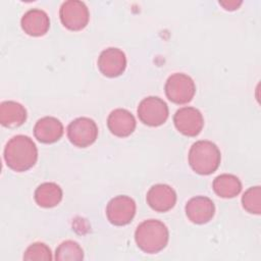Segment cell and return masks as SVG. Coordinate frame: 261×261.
<instances>
[{
    "label": "cell",
    "instance_id": "obj_16",
    "mask_svg": "<svg viewBox=\"0 0 261 261\" xmlns=\"http://www.w3.org/2000/svg\"><path fill=\"white\" fill-rule=\"evenodd\" d=\"M27 116V109L18 102L4 101L0 105V122L5 127L13 128L22 125Z\"/></svg>",
    "mask_w": 261,
    "mask_h": 261
},
{
    "label": "cell",
    "instance_id": "obj_7",
    "mask_svg": "<svg viewBox=\"0 0 261 261\" xmlns=\"http://www.w3.org/2000/svg\"><path fill=\"white\" fill-rule=\"evenodd\" d=\"M67 138L72 145L79 148L89 147L98 138L97 123L89 117H77L68 124Z\"/></svg>",
    "mask_w": 261,
    "mask_h": 261
},
{
    "label": "cell",
    "instance_id": "obj_1",
    "mask_svg": "<svg viewBox=\"0 0 261 261\" xmlns=\"http://www.w3.org/2000/svg\"><path fill=\"white\" fill-rule=\"evenodd\" d=\"M4 160L10 169L17 172L27 171L38 160V148L30 137L24 135L14 136L5 146Z\"/></svg>",
    "mask_w": 261,
    "mask_h": 261
},
{
    "label": "cell",
    "instance_id": "obj_12",
    "mask_svg": "<svg viewBox=\"0 0 261 261\" xmlns=\"http://www.w3.org/2000/svg\"><path fill=\"white\" fill-rule=\"evenodd\" d=\"M146 200L148 205L157 212H167L176 203V193L168 185L157 184L147 192Z\"/></svg>",
    "mask_w": 261,
    "mask_h": 261
},
{
    "label": "cell",
    "instance_id": "obj_5",
    "mask_svg": "<svg viewBox=\"0 0 261 261\" xmlns=\"http://www.w3.org/2000/svg\"><path fill=\"white\" fill-rule=\"evenodd\" d=\"M139 119L146 125L159 126L168 118L169 109L165 101L156 96L144 98L138 106Z\"/></svg>",
    "mask_w": 261,
    "mask_h": 261
},
{
    "label": "cell",
    "instance_id": "obj_21",
    "mask_svg": "<svg viewBox=\"0 0 261 261\" xmlns=\"http://www.w3.org/2000/svg\"><path fill=\"white\" fill-rule=\"evenodd\" d=\"M52 259L51 249L40 242L30 245L23 254V260L27 261H50Z\"/></svg>",
    "mask_w": 261,
    "mask_h": 261
},
{
    "label": "cell",
    "instance_id": "obj_10",
    "mask_svg": "<svg viewBox=\"0 0 261 261\" xmlns=\"http://www.w3.org/2000/svg\"><path fill=\"white\" fill-rule=\"evenodd\" d=\"M98 68L107 77L121 75L126 68V56L122 50L109 47L103 50L98 57Z\"/></svg>",
    "mask_w": 261,
    "mask_h": 261
},
{
    "label": "cell",
    "instance_id": "obj_13",
    "mask_svg": "<svg viewBox=\"0 0 261 261\" xmlns=\"http://www.w3.org/2000/svg\"><path fill=\"white\" fill-rule=\"evenodd\" d=\"M136 118L126 109L116 108L107 117V126L110 133L118 138L128 137L136 129Z\"/></svg>",
    "mask_w": 261,
    "mask_h": 261
},
{
    "label": "cell",
    "instance_id": "obj_17",
    "mask_svg": "<svg viewBox=\"0 0 261 261\" xmlns=\"http://www.w3.org/2000/svg\"><path fill=\"white\" fill-rule=\"evenodd\" d=\"M63 197L62 189L56 182H43L35 191L34 198L36 203L43 208L57 206Z\"/></svg>",
    "mask_w": 261,
    "mask_h": 261
},
{
    "label": "cell",
    "instance_id": "obj_19",
    "mask_svg": "<svg viewBox=\"0 0 261 261\" xmlns=\"http://www.w3.org/2000/svg\"><path fill=\"white\" fill-rule=\"evenodd\" d=\"M55 260L57 261H74L84 259V251L79 243L67 240L59 244L55 251Z\"/></svg>",
    "mask_w": 261,
    "mask_h": 261
},
{
    "label": "cell",
    "instance_id": "obj_2",
    "mask_svg": "<svg viewBox=\"0 0 261 261\" xmlns=\"http://www.w3.org/2000/svg\"><path fill=\"white\" fill-rule=\"evenodd\" d=\"M135 241L143 252L156 254L167 246L169 230L162 221L147 219L138 225L135 231Z\"/></svg>",
    "mask_w": 261,
    "mask_h": 261
},
{
    "label": "cell",
    "instance_id": "obj_14",
    "mask_svg": "<svg viewBox=\"0 0 261 261\" xmlns=\"http://www.w3.org/2000/svg\"><path fill=\"white\" fill-rule=\"evenodd\" d=\"M20 25L27 35L41 37L49 31L50 18L44 10L40 8H32L22 15Z\"/></svg>",
    "mask_w": 261,
    "mask_h": 261
},
{
    "label": "cell",
    "instance_id": "obj_15",
    "mask_svg": "<svg viewBox=\"0 0 261 261\" xmlns=\"http://www.w3.org/2000/svg\"><path fill=\"white\" fill-rule=\"evenodd\" d=\"M63 132L62 122L54 116H44L38 119L34 126L35 138L44 144H52L59 141Z\"/></svg>",
    "mask_w": 261,
    "mask_h": 261
},
{
    "label": "cell",
    "instance_id": "obj_11",
    "mask_svg": "<svg viewBox=\"0 0 261 261\" xmlns=\"http://www.w3.org/2000/svg\"><path fill=\"white\" fill-rule=\"evenodd\" d=\"M185 211L191 222L195 224H205L213 218L215 205L208 197L196 196L187 202Z\"/></svg>",
    "mask_w": 261,
    "mask_h": 261
},
{
    "label": "cell",
    "instance_id": "obj_20",
    "mask_svg": "<svg viewBox=\"0 0 261 261\" xmlns=\"http://www.w3.org/2000/svg\"><path fill=\"white\" fill-rule=\"evenodd\" d=\"M243 208L251 213L259 215L261 212V188L259 186L249 188L242 196Z\"/></svg>",
    "mask_w": 261,
    "mask_h": 261
},
{
    "label": "cell",
    "instance_id": "obj_8",
    "mask_svg": "<svg viewBox=\"0 0 261 261\" xmlns=\"http://www.w3.org/2000/svg\"><path fill=\"white\" fill-rule=\"evenodd\" d=\"M137 206L134 199L126 195H118L112 198L106 206L108 221L116 226L130 223L136 215Z\"/></svg>",
    "mask_w": 261,
    "mask_h": 261
},
{
    "label": "cell",
    "instance_id": "obj_18",
    "mask_svg": "<svg viewBox=\"0 0 261 261\" xmlns=\"http://www.w3.org/2000/svg\"><path fill=\"white\" fill-rule=\"evenodd\" d=\"M214 193L224 199H230L238 196L242 191L240 178L233 174L222 173L216 176L212 182Z\"/></svg>",
    "mask_w": 261,
    "mask_h": 261
},
{
    "label": "cell",
    "instance_id": "obj_22",
    "mask_svg": "<svg viewBox=\"0 0 261 261\" xmlns=\"http://www.w3.org/2000/svg\"><path fill=\"white\" fill-rule=\"evenodd\" d=\"M219 4L225 9V10H236L238 9L241 5H242V1H236V0H231V1H219Z\"/></svg>",
    "mask_w": 261,
    "mask_h": 261
},
{
    "label": "cell",
    "instance_id": "obj_3",
    "mask_svg": "<svg viewBox=\"0 0 261 261\" xmlns=\"http://www.w3.org/2000/svg\"><path fill=\"white\" fill-rule=\"evenodd\" d=\"M188 159L191 168L196 173L209 175L219 167L221 154L220 150L213 142L200 140L191 146Z\"/></svg>",
    "mask_w": 261,
    "mask_h": 261
},
{
    "label": "cell",
    "instance_id": "obj_9",
    "mask_svg": "<svg viewBox=\"0 0 261 261\" xmlns=\"http://www.w3.org/2000/svg\"><path fill=\"white\" fill-rule=\"evenodd\" d=\"M173 123L184 136L196 137L203 129L204 118L199 109L186 106L176 110L173 115Z\"/></svg>",
    "mask_w": 261,
    "mask_h": 261
},
{
    "label": "cell",
    "instance_id": "obj_4",
    "mask_svg": "<svg viewBox=\"0 0 261 261\" xmlns=\"http://www.w3.org/2000/svg\"><path fill=\"white\" fill-rule=\"evenodd\" d=\"M165 95L175 104H186L192 101L196 94L194 80L182 72H175L168 76L164 86Z\"/></svg>",
    "mask_w": 261,
    "mask_h": 261
},
{
    "label": "cell",
    "instance_id": "obj_6",
    "mask_svg": "<svg viewBox=\"0 0 261 261\" xmlns=\"http://www.w3.org/2000/svg\"><path fill=\"white\" fill-rule=\"evenodd\" d=\"M60 21L69 31H81L87 27L90 19L88 6L79 0H68L59 9Z\"/></svg>",
    "mask_w": 261,
    "mask_h": 261
}]
</instances>
